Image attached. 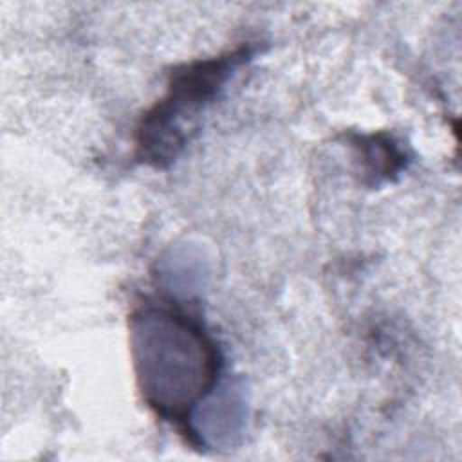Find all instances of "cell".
I'll list each match as a JSON object with an SVG mask.
<instances>
[{
    "instance_id": "cell-1",
    "label": "cell",
    "mask_w": 462,
    "mask_h": 462,
    "mask_svg": "<svg viewBox=\"0 0 462 462\" xmlns=\"http://www.w3.org/2000/svg\"><path fill=\"white\" fill-rule=\"evenodd\" d=\"M130 345L139 392L161 419L193 440V413L217 386L220 350L191 314L144 305L130 316Z\"/></svg>"
},
{
    "instance_id": "cell-2",
    "label": "cell",
    "mask_w": 462,
    "mask_h": 462,
    "mask_svg": "<svg viewBox=\"0 0 462 462\" xmlns=\"http://www.w3.org/2000/svg\"><path fill=\"white\" fill-rule=\"evenodd\" d=\"M251 56L253 49L242 45L175 69L166 94L143 116L137 126L135 153L139 161L153 168L171 164L197 128L200 112L213 103L233 72Z\"/></svg>"
},
{
    "instance_id": "cell-3",
    "label": "cell",
    "mask_w": 462,
    "mask_h": 462,
    "mask_svg": "<svg viewBox=\"0 0 462 462\" xmlns=\"http://www.w3.org/2000/svg\"><path fill=\"white\" fill-rule=\"evenodd\" d=\"M356 146L361 150V159L368 175L375 177V180L390 179L406 164V155L386 134L365 135Z\"/></svg>"
}]
</instances>
